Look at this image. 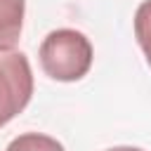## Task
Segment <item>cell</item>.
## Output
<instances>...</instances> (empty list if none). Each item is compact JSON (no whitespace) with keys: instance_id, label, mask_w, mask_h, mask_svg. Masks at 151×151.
Wrapping results in <instances>:
<instances>
[{"instance_id":"3","label":"cell","mask_w":151,"mask_h":151,"mask_svg":"<svg viewBox=\"0 0 151 151\" xmlns=\"http://www.w3.org/2000/svg\"><path fill=\"white\" fill-rule=\"evenodd\" d=\"M26 0H0V52L14 50L21 38Z\"/></svg>"},{"instance_id":"1","label":"cell","mask_w":151,"mask_h":151,"mask_svg":"<svg viewBox=\"0 0 151 151\" xmlns=\"http://www.w3.org/2000/svg\"><path fill=\"white\" fill-rule=\"evenodd\" d=\"M40 66L52 80L73 83L87 76L94 52L85 33L76 28H57L45 35L38 50Z\"/></svg>"},{"instance_id":"2","label":"cell","mask_w":151,"mask_h":151,"mask_svg":"<svg viewBox=\"0 0 151 151\" xmlns=\"http://www.w3.org/2000/svg\"><path fill=\"white\" fill-rule=\"evenodd\" d=\"M33 97V71L24 52H0V127L17 118Z\"/></svg>"},{"instance_id":"6","label":"cell","mask_w":151,"mask_h":151,"mask_svg":"<svg viewBox=\"0 0 151 151\" xmlns=\"http://www.w3.org/2000/svg\"><path fill=\"white\" fill-rule=\"evenodd\" d=\"M106 151H144V149H139V146H111Z\"/></svg>"},{"instance_id":"5","label":"cell","mask_w":151,"mask_h":151,"mask_svg":"<svg viewBox=\"0 0 151 151\" xmlns=\"http://www.w3.org/2000/svg\"><path fill=\"white\" fill-rule=\"evenodd\" d=\"M134 38L151 66V0H144L134 12Z\"/></svg>"},{"instance_id":"4","label":"cell","mask_w":151,"mask_h":151,"mask_svg":"<svg viewBox=\"0 0 151 151\" xmlns=\"http://www.w3.org/2000/svg\"><path fill=\"white\" fill-rule=\"evenodd\" d=\"M5 151H66L61 142H57L50 134L42 132H24L19 137H14Z\"/></svg>"}]
</instances>
